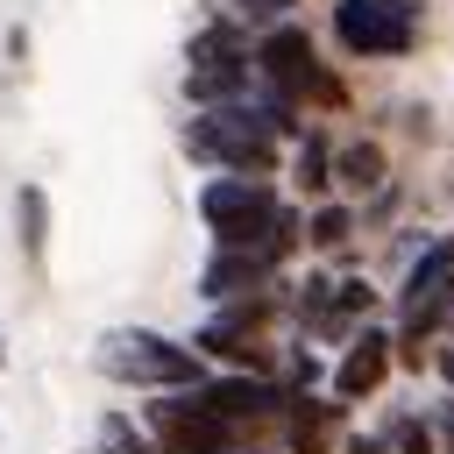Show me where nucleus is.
I'll return each mask as SVG.
<instances>
[{"mask_svg":"<svg viewBox=\"0 0 454 454\" xmlns=\"http://www.w3.org/2000/svg\"><path fill=\"white\" fill-rule=\"evenodd\" d=\"M184 149H192L199 163H220V170H234V177H262V170L277 163V128H270L262 114L213 106V114H199V121L184 128Z\"/></svg>","mask_w":454,"mask_h":454,"instance_id":"nucleus-1","label":"nucleus"},{"mask_svg":"<svg viewBox=\"0 0 454 454\" xmlns=\"http://www.w3.org/2000/svg\"><path fill=\"white\" fill-rule=\"evenodd\" d=\"M149 440H156V454H234L241 447V433L220 411H206L199 383L149 404Z\"/></svg>","mask_w":454,"mask_h":454,"instance_id":"nucleus-2","label":"nucleus"},{"mask_svg":"<svg viewBox=\"0 0 454 454\" xmlns=\"http://www.w3.org/2000/svg\"><path fill=\"white\" fill-rule=\"evenodd\" d=\"M248 85V35L234 21H213L192 35V57H184V92L199 106H227L234 92Z\"/></svg>","mask_w":454,"mask_h":454,"instance_id":"nucleus-3","label":"nucleus"},{"mask_svg":"<svg viewBox=\"0 0 454 454\" xmlns=\"http://www.w3.org/2000/svg\"><path fill=\"white\" fill-rule=\"evenodd\" d=\"M255 71L284 92V99H312V106H340V78L312 57V43H305V28H270L262 43H255Z\"/></svg>","mask_w":454,"mask_h":454,"instance_id":"nucleus-4","label":"nucleus"},{"mask_svg":"<svg viewBox=\"0 0 454 454\" xmlns=\"http://www.w3.org/2000/svg\"><path fill=\"white\" fill-rule=\"evenodd\" d=\"M291 241H298V220L291 213H277L255 241H241V248H220L213 262H206V298H241V291H255V284H270L277 277V262L291 255Z\"/></svg>","mask_w":454,"mask_h":454,"instance_id":"nucleus-5","label":"nucleus"},{"mask_svg":"<svg viewBox=\"0 0 454 454\" xmlns=\"http://www.w3.org/2000/svg\"><path fill=\"white\" fill-rule=\"evenodd\" d=\"M99 369L121 376V383H163V390L199 383V355L163 340V333H106L99 340Z\"/></svg>","mask_w":454,"mask_h":454,"instance_id":"nucleus-6","label":"nucleus"},{"mask_svg":"<svg viewBox=\"0 0 454 454\" xmlns=\"http://www.w3.org/2000/svg\"><path fill=\"white\" fill-rule=\"evenodd\" d=\"M333 35L355 57H404L419 43V7L411 0H340L333 7Z\"/></svg>","mask_w":454,"mask_h":454,"instance_id":"nucleus-7","label":"nucleus"},{"mask_svg":"<svg viewBox=\"0 0 454 454\" xmlns=\"http://www.w3.org/2000/svg\"><path fill=\"white\" fill-rule=\"evenodd\" d=\"M199 213H206V227L220 234V248H241V241H255L284 206H277V192H270L262 177H213V184L199 192Z\"/></svg>","mask_w":454,"mask_h":454,"instance_id":"nucleus-8","label":"nucleus"},{"mask_svg":"<svg viewBox=\"0 0 454 454\" xmlns=\"http://www.w3.org/2000/svg\"><path fill=\"white\" fill-rule=\"evenodd\" d=\"M199 397H206V411H220L234 433H262V426H277L284 419V390L270 383V376H227V383H199Z\"/></svg>","mask_w":454,"mask_h":454,"instance_id":"nucleus-9","label":"nucleus"},{"mask_svg":"<svg viewBox=\"0 0 454 454\" xmlns=\"http://www.w3.org/2000/svg\"><path fill=\"white\" fill-rule=\"evenodd\" d=\"M262 319H270V298H241L227 319H213V326L199 333V348H206V355H227V362H248V369H255V362H262V348H255V326H262Z\"/></svg>","mask_w":454,"mask_h":454,"instance_id":"nucleus-10","label":"nucleus"},{"mask_svg":"<svg viewBox=\"0 0 454 454\" xmlns=\"http://www.w3.org/2000/svg\"><path fill=\"white\" fill-rule=\"evenodd\" d=\"M383 376H390V333L362 326V340H355V348L340 355V369H333V397H369Z\"/></svg>","mask_w":454,"mask_h":454,"instance_id":"nucleus-11","label":"nucleus"},{"mask_svg":"<svg viewBox=\"0 0 454 454\" xmlns=\"http://www.w3.org/2000/svg\"><path fill=\"white\" fill-rule=\"evenodd\" d=\"M333 426H340V404H319V397H291L284 404V433L298 454H326L333 447Z\"/></svg>","mask_w":454,"mask_h":454,"instance_id":"nucleus-12","label":"nucleus"},{"mask_svg":"<svg viewBox=\"0 0 454 454\" xmlns=\"http://www.w3.org/2000/svg\"><path fill=\"white\" fill-rule=\"evenodd\" d=\"M340 184H355V192H369V184H383V149L376 142H355V149H340Z\"/></svg>","mask_w":454,"mask_h":454,"instance_id":"nucleus-13","label":"nucleus"},{"mask_svg":"<svg viewBox=\"0 0 454 454\" xmlns=\"http://www.w3.org/2000/svg\"><path fill=\"white\" fill-rule=\"evenodd\" d=\"M43 220H50V206H43V192L35 184H21V248L43 262Z\"/></svg>","mask_w":454,"mask_h":454,"instance_id":"nucleus-14","label":"nucleus"},{"mask_svg":"<svg viewBox=\"0 0 454 454\" xmlns=\"http://www.w3.org/2000/svg\"><path fill=\"white\" fill-rule=\"evenodd\" d=\"M348 234H355V213H348V206H326V213H312V241H319V248H340Z\"/></svg>","mask_w":454,"mask_h":454,"instance_id":"nucleus-15","label":"nucleus"},{"mask_svg":"<svg viewBox=\"0 0 454 454\" xmlns=\"http://www.w3.org/2000/svg\"><path fill=\"white\" fill-rule=\"evenodd\" d=\"M106 454H156V440L135 433L128 419H106Z\"/></svg>","mask_w":454,"mask_h":454,"instance_id":"nucleus-16","label":"nucleus"},{"mask_svg":"<svg viewBox=\"0 0 454 454\" xmlns=\"http://www.w3.org/2000/svg\"><path fill=\"white\" fill-rule=\"evenodd\" d=\"M298 177H305L312 192L326 184V142H319V135H305V142H298Z\"/></svg>","mask_w":454,"mask_h":454,"instance_id":"nucleus-17","label":"nucleus"},{"mask_svg":"<svg viewBox=\"0 0 454 454\" xmlns=\"http://www.w3.org/2000/svg\"><path fill=\"white\" fill-rule=\"evenodd\" d=\"M390 447H397V454H433V433H426L419 419H404V426L390 433Z\"/></svg>","mask_w":454,"mask_h":454,"instance_id":"nucleus-18","label":"nucleus"},{"mask_svg":"<svg viewBox=\"0 0 454 454\" xmlns=\"http://www.w3.org/2000/svg\"><path fill=\"white\" fill-rule=\"evenodd\" d=\"M248 14H284V7H298V0H241Z\"/></svg>","mask_w":454,"mask_h":454,"instance_id":"nucleus-19","label":"nucleus"},{"mask_svg":"<svg viewBox=\"0 0 454 454\" xmlns=\"http://www.w3.org/2000/svg\"><path fill=\"white\" fill-rule=\"evenodd\" d=\"M348 454H390V440H348Z\"/></svg>","mask_w":454,"mask_h":454,"instance_id":"nucleus-20","label":"nucleus"},{"mask_svg":"<svg viewBox=\"0 0 454 454\" xmlns=\"http://www.w3.org/2000/svg\"><path fill=\"white\" fill-rule=\"evenodd\" d=\"M433 454H454V433H447V447H433Z\"/></svg>","mask_w":454,"mask_h":454,"instance_id":"nucleus-21","label":"nucleus"},{"mask_svg":"<svg viewBox=\"0 0 454 454\" xmlns=\"http://www.w3.org/2000/svg\"><path fill=\"white\" fill-rule=\"evenodd\" d=\"M0 362H7V355H0Z\"/></svg>","mask_w":454,"mask_h":454,"instance_id":"nucleus-22","label":"nucleus"}]
</instances>
